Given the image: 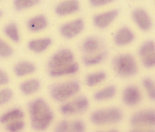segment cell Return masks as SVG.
<instances>
[{"label": "cell", "mask_w": 155, "mask_h": 132, "mask_svg": "<svg viewBox=\"0 0 155 132\" xmlns=\"http://www.w3.org/2000/svg\"><path fill=\"white\" fill-rule=\"evenodd\" d=\"M142 64L147 69H151L155 67V50L150 54L141 59Z\"/></svg>", "instance_id": "cell-32"}, {"label": "cell", "mask_w": 155, "mask_h": 132, "mask_svg": "<svg viewBox=\"0 0 155 132\" xmlns=\"http://www.w3.org/2000/svg\"><path fill=\"white\" fill-rule=\"evenodd\" d=\"M107 78V74L104 71H95L87 74L85 78V83L88 87L94 88L100 86Z\"/></svg>", "instance_id": "cell-22"}, {"label": "cell", "mask_w": 155, "mask_h": 132, "mask_svg": "<svg viewBox=\"0 0 155 132\" xmlns=\"http://www.w3.org/2000/svg\"><path fill=\"white\" fill-rule=\"evenodd\" d=\"M115 74L120 78H130L137 74L138 65L135 57L130 53H120L112 61Z\"/></svg>", "instance_id": "cell-4"}, {"label": "cell", "mask_w": 155, "mask_h": 132, "mask_svg": "<svg viewBox=\"0 0 155 132\" xmlns=\"http://www.w3.org/2000/svg\"><path fill=\"white\" fill-rule=\"evenodd\" d=\"M155 50V42L152 40H148L143 42L138 49V54L141 59L150 54Z\"/></svg>", "instance_id": "cell-30"}, {"label": "cell", "mask_w": 155, "mask_h": 132, "mask_svg": "<svg viewBox=\"0 0 155 132\" xmlns=\"http://www.w3.org/2000/svg\"><path fill=\"white\" fill-rule=\"evenodd\" d=\"M87 125L81 119L64 118L54 125L53 132H86Z\"/></svg>", "instance_id": "cell-8"}, {"label": "cell", "mask_w": 155, "mask_h": 132, "mask_svg": "<svg viewBox=\"0 0 155 132\" xmlns=\"http://www.w3.org/2000/svg\"><path fill=\"white\" fill-rule=\"evenodd\" d=\"M124 118V111L121 108L109 106L92 111L89 115V121L96 127H110L121 123Z\"/></svg>", "instance_id": "cell-2"}, {"label": "cell", "mask_w": 155, "mask_h": 132, "mask_svg": "<svg viewBox=\"0 0 155 132\" xmlns=\"http://www.w3.org/2000/svg\"><path fill=\"white\" fill-rule=\"evenodd\" d=\"M129 132H155L154 130L152 128H137V127H133Z\"/></svg>", "instance_id": "cell-35"}, {"label": "cell", "mask_w": 155, "mask_h": 132, "mask_svg": "<svg viewBox=\"0 0 155 132\" xmlns=\"http://www.w3.org/2000/svg\"><path fill=\"white\" fill-rule=\"evenodd\" d=\"M26 126L27 123L25 119H20L4 125V127L6 132H23Z\"/></svg>", "instance_id": "cell-26"}, {"label": "cell", "mask_w": 155, "mask_h": 132, "mask_svg": "<svg viewBox=\"0 0 155 132\" xmlns=\"http://www.w3.org/2000/svg\"><path fill=\"white\" fill-rule=\"evenodd\" d=\"M3 32L5 35L13 42H18L20 41V35H19V29L17 25L14 23H8L3 29Z\"/></svg>", "instance_id": "cell-25"}, {"label": "cell", "mask_w": 155, "mask_h": 132, "mask_svg": "<svg viewBox=\"0 0 155 132\" xmlns=\"http://www.w3.org/2000/svg\"><path fill=\"white\" fill-rule=\"evenodd\" d=\"M13 53L14 51L12 46L4 39L0 38V58L4 60L10 58Z\"/></svg>", "instance_id": "cell-31"}, {"label": "cell", "mask_w": 155, "mask_h": 132, "mask_svg": "<svg viewBox=\"0 0 155 132\" xmlns=\"http://www.w3.org/2000/svg\"><path fill=\"white\" fill-rule=\"evenodd\" d=\"M75 61V56L71 49L68 48L58 49L48 59L47 63L48 72L66 67Z\"/></svg>", "instance_id": "cell-6"}, {"label": "cell", "mask_w": 155, "mask_h": 132, "mask_svg": "<svg viewBox=\"0 0 155 132\" xmlns=\"http://www.w3.org/2000/svg\"><path fill=\"white\" fill-rule=\"evenodd\" d=\"M106 56H107V53L105 50H102L93 54L83 55L81 62L83 65L87 67H97L106 60Z\"/></svg>", "instance_id": "cell-23"}, {"label": "cell", "mask_w": 155, "mask_h": 132, "mask_svg": "<svg viewBox=\"0 0 155 132\" xmlns=\"http://www.w3.org/2000/svg\"><path fill=\"white\" fill-rule=\"evenodd\" d=\"M114 0H89L90 5L93 7H101L110 4Z\"/></svg>", "instance_id": "cell-34"}, {"label": "cell", "mask_w": 155, "mask_h": 132, "mask_svg": "<svg viewBox=\"0 0 155 132\" xmlns=\"http://www.w3.org/2000/svg\"><path fill=\"white\" fill-rule=\"evenodd\" d=\"M103 50L102 42L98 37L88 36L81 44V51L84 55L93 54Z\"/></svg>", "instance_id": "cell-17"}, {"label": "cell", "mask_w": 155, "mask_h": 132, "mask_svg": "<svg viewBox=\"0 0 155 132\" xmlns=\"http://www.w3.org/2000/svg\"><path fill=\"white\" fill-rule=\"evenodd\" d=\"M41 0H14L13 5L16 10L22 11L34 7L39 4Z\"/></svg>", "instance_id": "cell-28"}, {"label": "cell", "mask_w": 155, "mask_h": 132, "mask_svg": "<svg viewBox=\"0 0 155 132\" xmlns=\"http://www.w3.org/2000/svg\"><path fill=\"white\" fill-rule=\"evenodd\" d=\"M130 124L137 128H152L155 127V110L143 109L134 113L130 118Z\"/></svg>", "instance_id": "cell-7"}, {"label": "cell", "mask_w": 155, "mask_h": 132, "mask_svg": "<svg viewBox=\"0 0 155 132\" xmlns=\"http://www.w3.org/2000/svg\"><path fill=\"white\" fill-rule=\"evenodd\" d=\"M119 11L117 9H113L95 15L93 17L94 25L101 30L107 28L116 20Z\"/></svg>", "instance_id": "cell-15"}, {"label": "cell", "mask_w": 155, "mask_h": 132, "mask_svg": "<svg viewBox=\"0 0 155 132\" xmlns=\"http://www.w3.org/2000/svg\"><path fill=\"white\" fill-rule=\"evenodd\" d=\"M51 44H52V40L51 38L44 37V38H37L30 40L27 44V47L32 53L41 54L46 52L51 47Z\"/></svg>", "instance_id": "cell-20"}, {"label": "cell", "mask_w": 155, "mask_h": 132, "mask_svg": "<svg viewBox=\"0 0 155 132\" xmlns=\"http://www.w3.org/2000/svg\"><path fill=\"white\" fill-rule=\"evenodd\" d=\"M78 0H64L55 8V13L59 16H66L74 14L79 10Z\"/></svg>", "instance_id": "cell-18"}, {"label": "cell", "mask_w": 155, "mask_h": 132, "mask_svg": "<svg viewBox=\"0 0 155 132\" xmlns=\"http://www.w3.org/2000/svg\"><path fill=\"white\" fill-rule=\"evenodd\" d=\"M1 16H2V12L0 11V17H1Z\"/></svg>", "instance_id": "cell-37"}, {"label": "cell", "mask_w": 155, "mask_h": 132, "mask_svg": "<svg viewBox=\"0 0 155 132\" xmlns=\"http://www.w3.org/2000/svg\"><path fill=\"white\" fill-rule=\"evenodd\" d=\"M142 100V93L137 86L127 85L122 92V101L128 108H134L138 105Z\"/></svg>", "instance_id": "cell-9"}, {"label": "cell", "mask_w": 155, "mask_h": 132, "mask_svg": "<svg viewBox=\"0 0 155 132\" xmlns=\"http://www.w3.org/2000/svg\"><path fill=\"white\" fill-rule=\"evenodd\" d=\"M132 19L142 31H149L152 27V21L147 12L143 9H136L132 12Z\"/></svg>", "instance_id": "cell-14"}, {"label": "cell", "mask_w": 155, "mask_h": 132, "mask_svg": "<svg viewBox=\"0 0 155 132\" xmlns=\"http://www.w3.org/2000/svg\"><path fill=\"white\" fill-rule=\"evenodd\" d=\"M117 94V87L114 84H108L94 92L92 97L95 102L105 103L113 100Z\"/></svg>", "instance_id": "cell-12"}, {"label": "cell", "mask_w": 155, "mask_h": 132, "mask_svg": "<svg viewBox=\"0 0 155 132\" xmlns=\"http://www.w3.org/2000/svg\"><path fill=\"white\" fill-rule=\"evenodd\" d=\"M36 71V64L27 60H19L12 67V72L18 78H28L35 74Z\"/></svg>", "instance_id": "cell-11"}, {"label": "cell", "mask_w": 155, "mask_h": 132, "mask_svg": "<svg viewBox=\"0 0 155 132\" xmlns=\"http://www.w3.org/2000/svg\"><path fill=\"white\" fill-rule=\"evenodd\" d=\"M95 132H120L117 129L113 128V127H109L107 129H101V130H95Z\"/></svg>", "instance_id": "cell-36"}, {"label": "cell", "mask_w": 155, "mask_h": 132, "mask_svg": "<svg viewBox=\"0 0 155 132\" xmlns=\"http://www.w3.org/2000/svg\"><path fill=\"white\" fill-rule=\"evenodd\" d=\"M20 93L26 97L35 95L41 89V80L35 77H28L23 80L19 85Z\"/></svg>", "instance_id": "cell-13"}, {"label": "cell", "mask_w": 155, "mask_h": 132, "mask_svg": "<svg viewBox=\"0 0 155 132\" xmlns=\"http://www.w3.org/2000/svg\"><path fill=\"white\" fill-rule=\"evenodd\" d=\"M13 98V91L11 88L5 86L0 88V108L9 104Z\"/></svg>", "instance_id": "cell-29"}, {"label": "cell", "mask_w": 155, "mask_h": 132, "mask_svg": "<svg viewBox=\"0 0 155 132\" xmlns=\"http://www.w3.org/2000/svg\"><path fill=\"white\" fill-rule=\"evenodd\" d=\"M9 82H10V78L9 74L6 71L0 68V88L6 86Z\"/></svg>", "instance_id": "cell-33"}, {"label": "cell", "mask_w": 155, "mask_h": 132, "mask_svg": "<svg viewBox=\"0 0 155 132\" xmlns=\"http://www.w3.org/2000/svg\"><path fill=\"white\" fill-rule=\"evenodd\" d=\"M142 85L150 100L155 101V82L150 77H145L142 80Z\"/></svg>", "instance_id": "cell-27"}, {"label": "cell", "mask_w": 155, "mask_h": 132, "mask_svg": "<svg viewBox=\"0 0 155 132\" xmlns=\"http://www.w3.org/2000/svg\"><path fill=\"white\" fill-rule=\"evenodd\" d=\"M89 107L90 102L88 97L78 94L61 104L59 111L65 118H75L86 113Z\"/></svg>", "instance_id": "cell-5"}, {"label": "cell", "mask_w": 155, "mask_h": 132, "mask_svg": "<svg viewBox=\"0 0 155 132\" xmlns=\"http://www.w3.org/2000/svg\"><path fill=\"white\" fill-rule=\"evenodd\" d=\"M134 39H135V35L134 32L127 27L119 29L113 37L114 43L120 47L128 46L134 42Z\"/></svg>", "instance_id": "cell-16"}, {"label": "cell", "mask_w": 155, "mask_h": 132, "mask_svg": "<svg viewBox=\"0 0 155 132\" xmlns=\"http://www.w3.org/2000/svg\"><path fill=\"white\" fill-rule=\"evenodd\" d=\"M48 25V20L43 15H37L30 18L27 23V28L32 33L41 32L47 28Z\"/></svg>", "instance_id": "cell-24"}, {"label": "cell", "mask_w": 155, "mask_h": 132, "mask_svg": "<svg viewBox=\"0 0 155 132\" xmlns=\"http://www.w3.org/2000/svg\"><path fill=\"white\" fill-rule=\"evenodd\" d=\"M25 117L26 115L22 108L18 107L11 108L0 115V124L4 126L10 122L20 119H25Z\"/></svg>", "instance_id": "cell-19"}, {"label": "cell", "mask_w": 155, "mask_h": 132, "mask_svg": "<svg viewBox=\"0 0 155 132\" xmlns=\"http://www.w3.org/2000/svg\"><path fill=\"white\" fill-rule=\"evenodd\" d=\"M29 122L37 132H44L53 125L55 115L49 103L43 97H36L27 105Z\"/></svg>", "instance_id": "cell-1"}, {"label": "cell", "mask_w": 155, "mask_h": 132, "mask_svg": "<svg viewBox=\"0 0 155 132\" xmlns=\"http://www.w3.org/2000/svg\"><path fill=\"white\" fill-rule=\"evenodd\" d=\"M80 91L81 83L79 81L70 79L51 84L49 88V95L51 100L61 104L78 95Z\"/></svg>", "instance_id": "cell-3"}, {"label": "cell", "mask_w": 155, "mask_h": 132, "mask_svg": "<svg viewBox=\"0 0 155 132\" xmlns=\"http://www.w3.org/2000/svg\"><path fill=\"white\" fill-rule=\"evenodd\" d=\"M80 70L79 64H78V62H74L73 64H70L69 66L64 68L59 69L57 71H48V75L51 78L54 79H62V78L69 77L74 76L76 74L78 73Z\"/></svg>", "instance_id": "cell-21"}, {"label": "cell", "mask_w": 155, "mask_h": 132, "mask_svg": "<svg viewBox=\"0 0 155 132\" xmlns=\"http://www.w3.org/2000/svg\"><path fill=\"white\" fill-rule=\"evenodd\" d=\"M85 23L81 19H76L61 25L60 27V33L64 38L67 39H73L79 35L84 30Z\"/></svg>", "instance_id": "cell-10"}]
</instances>
